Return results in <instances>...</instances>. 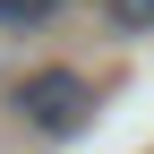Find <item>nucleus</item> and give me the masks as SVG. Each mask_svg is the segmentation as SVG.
Here are the masks:
<instances>
[{"mask_svg": "<svg viewBox=\"0 0 154 154\" xmlns=\"http://www.w3.org/2000/svg\"><path fill=\"white\" fill-rule=\"evenodd\" d=\"M17 120H26L34 137H77V128L94 120V86L77 69H43V77L17 86Z\"/></svg>", "mask_w": 154, "mask_h": 154, "instance_id": "nucleus-1", "label": "nucleus"}, {"mask_svg": "<svg viewBox=\"0 0 154 154\" xmlns=\"http://www.w3.org/2000/svg\"><path fill=\"white\" fill-rule=\"evenodd\" d=\"M69 0H0V34H17V26H43V17H60Z\"/></svg>", "mask_w": 154, "mask_h": 154, "instance_id": "nucleus-2", "label": "nucleus"}, {"mask_svg": "<svg viewBox=\"0 0 154 154\" xmlns=\"http://www.w3.org/2000/svg\"><path fill=\"white\" fill-rule=\"evenodd\" d=\"M103 17L120 34H154V0H103Z\"/></svg>", "mask_w": 154, "mask_h": 154, "instance_id": "nucleus-3", "label": "nucleus"}]
</instances>
